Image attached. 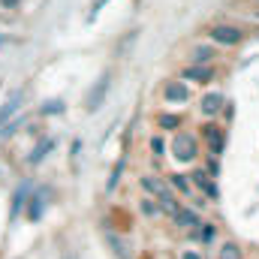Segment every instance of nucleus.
Masks as SVG:
<instances>
[{
  "label": "nucleus",
  "instance_id": "a211bd4d",
  "mask_svg": "<svg viewBox=\"0 0 259 259\" xmlns=\"http://www.w3.org/2000/svg\"><path fill=\"white\" fill-rule=\"evenodd\" d=\"M181 259H205V256H202V250H184Z\"/></svg>",
  "mask_w": 259,
  "mask_h": 259
},
{
  "label": "nucleus",
  "instance_id": "9d476101",
  "mask_svg": "<svg viewBox=\"0 0 259 259\" xmlns=\"http://www.w3.org/2000/svg\"><path fill=\"white\" fill-rule=\"evenodd\" d=\"M172 220L178 226H199V217H196L193 211H187V208H175L172 211Z\"/></svg>",
  "mask_w": 259,
  "mask_h": 259
},
{
  "label": "nucleus",
  "instance_id": "1a4fd4ad",
  "mask_svg": "<svg viewBox=\"0 0 259 259\" xmlns=\"http://www.w3.org/2000/svg\"><path fill=\"white\" fill-rule=\"evenodd\" d=\"M169 187L175 190V193H181V196H187L193 187H190V181H187V175H181V172H172L169 175Z\"/></svg>",
  "mask_w": 259,
  "mask_h": 259
},
{
  "label": "nucleus",
  "instance_id": "f03ea898",
  "mask_svg": "<svg viewBox=\"0 0 259 259\" xmlns=\"http://www.w3.org/2000/svg\"><path fill=\"white\" fill-rule=\"evenodd\" d=\"M208 36H211L217 46H238V42L244 39V30L235 27V24L220 21V24H211V27H208Z\"/></svg>",
  "mask_w": 259,
  "mask_h": 259
},
{
  "label": "nucleus",
  "instance_id": "4468645a",
  "mask_svg": "<svg viewBox=\"0 0 259 259\" xmlns=\"http://www.w3.org/2000/svg\"><path fill=\"white\" fill-rule=\"evenodd\" d=\"M220 259H241V247H238L235 241H226V244L220 247Z\"/></svg>",
  "mask_w": 259,
  "mask_h": 259
},
{
  "label": "nucleus",
  "instance_id": "f3484780",
  "mask_svg": "<svg viewBox=\"0 0 259 259\" xmlns=\"http://www.w3.org/2000/svg\"><path fill=\"white\" fill-rule=\"evenodd\" d=\"M151 151H154V154H163V151H166V142H163L160 136H154V139H151Z\"/></svg>",
  "mask_w": 259,
  "mask_h": 259
},
{
  "label": "nucleus",
  "instance_id": "423d86ee",
  "mask_svg": "<svg viewBox=\"0 0 259 259\" xmlns=\"http://www.w3.org/2000/svg\"><path fill=\"white\" fill-rule=\"evenodd\" d=\"M163 97H166V103H187L190 100V88H187V81H169L163 88Z\"/></svg>",
  "mask_w": 259,
  "mask_h": 259
},
{
  "label": "nucleus",
  "instance_id": "20e7f679",
  "mask_svg": "<svg viewBox=\"0 0 259 259\" xmlns=\"http://www.w3.org/2000/svg\"><path fill=\"white\" fill-rule=\"evenodd\" d=\"M181 81H193V84H211L214 81V66L208 64H190L181 69Z\"/></svg>",
  "mask_w": 259,
  "mask_h": 259
},
{
  "label": "nucleus",
  "instance_id": "ddd939ff",
  "mask_svg": "<svg viewBox=\"0 0 259 259\" xmlns=\"http://www.w3.org/2000/svg\"><path fill=\"white\" fill-rule=\"evenodd\" d=\"M193 238H199L202 244H208L214 238V226L211 223H199V229H193Z\"/></svg>",
  "mask_w": 259,
  "mask_h": 259
},
{
  "label": "nucleus",
  "instance_id": "9b49d317",
  "mask_svg": "<svg viewBox=\"0 0 259 259\" xmlns=\"http://www.w3.org/2000/svg\"><path fill=\"white\" fill-rule=\"evenodd\" d=\"M157 127L160 130H178L181 127V115H157Z\"/></svg>",
  "mask_w": 259,
  "mask_h": 259
},
{
  "label": "nucleus",
  "instance_id": "6ab92c4d",
  "mask_svg": "<svg viewBox=\"0 0 259 259\" xmlns=\"http://www.w3.org/2000/svg\"><path fill=\"white\" fill-rule=\"evenodd\" d=\"M0 3H3V6H15L18 0H0Z\"/></svg>",
  "mask_w": 259,
  "mask_h": 259
},
{
  "label": "nucleus",
  "instance_id": "f257e3e1",
  "mask_svg": "<svg viewBox=\"0 0 259 259\" xmlns=\"http://www.w3.org/2000/svg\"><path fill=\"white\" fill-rule=\"evenodd\" d=\"M142 187H145V193L157 196V202H160V208H169V211H175V208H181L178 202H175V196L172 190L163 184V181H157V178H151V175H142Z\"/></svg>",
  "mask_w": 259,
  "mask_h": 259
},
{
  "label": "nucleus",
  "instance_id": "6e6552de",
  "mask_svg": "<svg viewBox=\"0 0 259 259\" xmlns=\"http://www.w3.org/2000/svg\"><path fill=\"white\" fill-rule=\"evenodd\" d=\"M193 181H190V187H196V190H202V193L208 196V199H214L217 196V187H214V181L205 175V172H196V175H190Z\"/></svg>",
  "mask_w": 259,
  "mask_h": 259
},
{
  "label": "nucleus",
  "instance_id": "f8f14e48",
  "mask_svg": "<svg viewBox=\"0 0 259 259\" xmlns=\"http://www.w3.org/2000/svg\"><path fill=\"white\" fill-rule=\"evenodd\" d=\"M21 97H24L21 91H15V94H12V100H9V103H6V109L0 112V124H3V121L12 115V112H18V103H21Z\"/></svg>",
  "mask_w": 259,
  "mask_h": 259
},
{
  "label": "nucleus",
  "instance_id": "7ed1b4c3",
  "mask_svg": "<svg viewBox=\"0 0 259 259\" xmlns=\"http://www.w3.org/2000/svg\"><path fill=\"white\" fill-rule=\"evenodd\" d=\"M196 154H199L196 136H190V133H175V139H172V157L190 163V160H196Z\"/></svg>",
  "mask_w": 259,
  "mask_h": 259
},
{
  "label": "nucleus",
  "instance_id": "39448f33",
  "mask_svg": "<svg viewBox=\"0 0 259 259\" xmlns=\"http://www.w3.org/2000/svg\"><path fill=\"white\" fill-rule=\"evenodd\" d=\"M223 130L217 127V124H205L202 127V142L208 145V151L214 154V157H220V151H223Z\"/></svg>",
  "mask_w": 259,
  "mask_h": 259
},
{
  "label": "nucleus",
  "instance_id": "dca6fc26",
  "mask_svg": "<svg viewBox=\"0 0 259 259\" xmlns=\"http://www.w3.org/2000/svg\"><path fill=\"white\" fill-rule=\"evenodd\" d=\"M142 211H145V214H148V217H157V214H160V211H163V208H160V205H154V202H151V199H142Z\"/></svg>",
  "mask_w": 259,
  "mask_h": 259
},
{
  "label": "nucleus",
  "instance_id": "2eb2a0df",
  "mask_svg": "<svg viewBox=\"0 0 259 259\" xmlns=\"http://www.w3.org/2000/svg\"><path fill=\"white\" fill-rule=\"evenodd\" d=\"M193 61L196 64H211V61H214V52H211L208 46H202V49H196L193 52Z\"/></svg>",
  "mask_w": 259,
  "mask_h": 259
},
{
  "label": "nucleus",
  "instance_id": "0eeeda50",
  "mask_svg": "<svg viewBox=\"0 0 259 259\" xmlns=\"http://www.w3.org/2000/svg\"><path fill=\"white\" fill-rule=\"evenodd\" d=\"M223 103H226V100H223V94H217V91H214V94H205V97L199 100V112H202V115H208V118H214V115H220V112H223Z\"/></svg>",
  "mask_w": 259,
  "mask_h": 259
}]
</instances>
